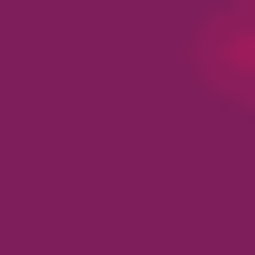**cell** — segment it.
<instances>
[{
	"mask_svg": "<svg viewBox=\"0 0 255 255\" xmlns=\"http://www.w3.org/2000/svg\"><path fill=\"white\" fill-rule=\"evenodd\" d=\"M207 73L231 85V98H255V0H243V12H219V24H207Z\"/></svg>",
	"mask_w": 255,
	"mask_h": 255,
	"instance_id": "cell-1",
	"label": "cell"
}]
</instances>
